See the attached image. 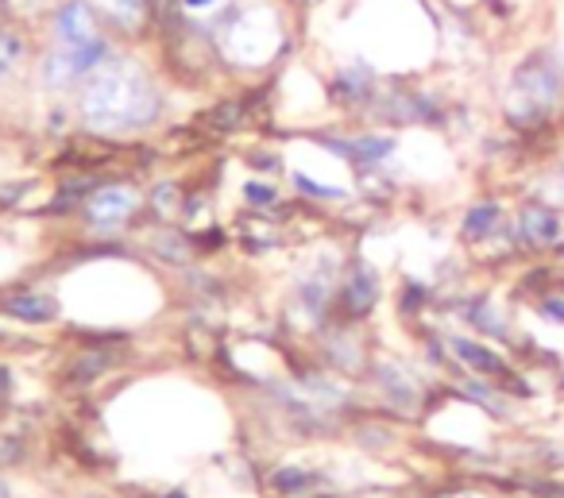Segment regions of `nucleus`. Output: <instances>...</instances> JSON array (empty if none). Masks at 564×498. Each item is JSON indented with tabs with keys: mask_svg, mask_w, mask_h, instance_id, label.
<instances>
[{
	"mask_svg": "<svg viewBox=\"0 0 564 498\" xmlns=\"http://www.w3.org/2000/svg\"><path fill=\"white\" fill-rule=\"evenodd\" d=\"M159 117V89L135 63H101L82 89V120L97 132H132Z\"/></svg>",
	"mask_w": 564,
	"mask_h": 498,
	"instance_id": "nucleus-1",
	"label": "nucleus"
},
{
	"mask_svg": "<svg viewBox=\"0 0 564 498\" xmlns=\"http://www.w3.org/2000/svg\"><path fill=\"white\" fill-rule=\"evenodd\" d=\"M453 348H456V356H460L468 367H476L479 375H502V371H507V367H502V359L495 356L491 348H484V344H476V340H453Z\"/></svg>",
	"mask_w": 564,
	"mask_h": 498,
	"instance_id": "nucleus-11",
	"label": "nucleus"
},
{
	"mask_svg": "<svg viewBox=\"0 0 564 498\" xmlns=\"http://www.w3.org/2000/svg\"><path fill=\"white\" fill-rule=\"evenodd\" d=\"M101 63H109V47H105L101 35L89 43H58L47 55V63H43V82L55 89L74 86V82L89 78Z\"/></svg>",
	"mask_w": 564,
	"mask_h": 498,
	"instance_id": "nucleus-3",
	"label": "nucleus"
},
{
	"mask_svg": "<svg viewBox=\"0 0 564 498\" xmlns=\"http://www.w3.org/2000/svg\"><path fill=\"white\" fill-rule=\"evenodd\" d=\"M220 0H182V9H189V12H209V9H217Z\"/></svg>",
	"mask_w": 564,
	"mask_h": 498,
	"instance_id": "nucleus-16",
	"label": "nucleus"
},
{
	"mask_svg": "<svg viewBox=\"0 0 564 498\" xmlns=\"http://www.w3.org/2000/svg\"><path fill=\"white\" fill-rule=\"evenodd\" d=\"M4 390H9V371L0 367V394H4Z\"/></svg>",
	"mask_w": 564,
	"mask_h": 498,
	"instance_id": "nucleus-18",
	"label": "nucleus"
},
{
	"mask_svg": "<svg viewBox=\"0 0 564 498\" xmlns=\"http://www.w3.org/2000/svg\"><path fill=\"white\" fill-rule=\"evenodd\" d=\"M4 313L24 321V325H43V321L55 317V302L35 294V290H20V294H12L9 302H4Z\"/></svg>",
	"mask_w": 564,
	"mask_h": 498,
	"instance_id": "nucleus-8",
	"label": "nucleus"
},
{
	"mask_svg": "<svg viewBox=\"0 0 564 498\" xmlns=\"http://www.w3.org/2000/svg\"><path fill=\"white\" fill-rule=\"evenodd\" d=\"M495 225H499V205L484 202V205H476L468 217H464V236H471V240H484V236L495 232Z\"/></svg>",
	"mask_w": 564,
	"mask_h": 498,
	"instance_id": "nucleus-12",
	"label": "nucleus"
},
{
	"mask_svg": "<svg viewBox=\"0 0 564 498\" xmlns=\"http://www.w3.org/2000/svg\"><path fill=\"white\" fill-rule=\"evenodd\" d=\"M243 197H248L251 205H271L279 194H274L271 186H259V182H248V186H243Z\"/></svg>",
	"mask_w": 564,
	"mask_h": 498,
	"instance_id": "nucleus-15",
	"label": "nucleus"
},
{
	"mask_svg": "<svg viewBox=\"0 0 564 498\" xmlns=\"http://www.w3.org/2000/svg\"><path fill=\"white\" fill-rule=\"evenodd\" d=\"M94 9L120 28H140L148 20V0H94Z\"/></svg>",
	"mask_w": 564,
	"mask_h": 498,
	"instance_id": "nucleus-10",
	"label": "nucleus"
},
{
	"mask_svg": "<svg viewBox=\"0 0 564 498\" xmlns=\"http://www.w3.org/2000/svg\"><path fill=\"white\" fill-rule=\"evenodd\" d=\"M135 209H140V194L132 186H105L89 197V217L97 225H117V220L132 217Z\"/></svg>",
	"mask_w": 564,
	"mask_h": 498,
	"instance_id": "nucleus-4",
	"label": "nucleus"
},
{
	"mask_svg": "<svg viewBox=\"0 0 564 498\" xmlns=\"http://www.w3.org/2000/svg\"><path fill=\"white\" fill-rule=\"evenodd\" d=\"M545 313H549V317H556V321H564V302H545Z\"/></svg>",
	"mask_w": 564,
	"mask_h": 498,
	"instance_id": "nucleus-17",
	"label": "nucleus"
},
{
	"mask_svg": "<svg viewBox=\"0 0 564 498\" xmlns=\"http://www.w3.org/2000/svg\"><path fill=\"white\" fill-rule=\"evenodd\" d=\"M561 89H564V71L556 66L553 55L538 51V55H530L514 71L507 112L518 120V124H538V120H545L549 112L556 109Z\"/></svg>",
	"mask_w": 564,
	"mask_h": 498,
	"instance_id": "nucleus-2",
	"label": "nucleus"
},
{
	"mask_svg": "<svg viewBox=\"0 0 564 498\" xmlns=\"http://www.w3.org/2000/svg\"><path fill=\"white\" fill-rule=\"evenodd\" d=\"M376 297H379L376 294V274H371L368 267H360V271L345 282V290H340V305H345V313H352V317L368 313L371 305H376Z\"/></svg>",
	"mask_w": 564,
	"mask_h": 498,
	"instance_id": "nucleus-9",
	"label": "nucleus"
},
{
	"mask_svg": "<svg viewBox=\"0 0 564 498\" xmlns=\"http://www.w3.org/2000/svg\"><path fill=\"white\" fill-rule=\"evenodd\" d=\"M299 190L302 194H314V197H345L340 190H333V186H322V182H314V178H306V174H299Z\"/></svg>",
	"mask_w": 564,
	"mask_h": 498,
	"instance_id": "nucleus-14",
	"label": "nucleus"
},
{
	"mask_svg": "<svg viewBox=\"0 0 564 498\" xmlns=\"http://www.w3.org/2000/svg\"><path fill=\"white\" fill-rule=\"evenodd\" d=\"M325 148L345 155L348 163L356 166H371L379 159H387L394 151V140H383V136H360V140H325Z\"/></svg>",
	"mask_w": 564,
	"mask_h": 498,
	"instance_id": "nucleus-7",
	"label": "nucleus"
},
{
	"mask_svg": "<svg viewBox=\"0 0 564 498\" xmlns=\"http://www.w3.org/2000/svg\"><path fill=\"white\" fill-rule=\"evenodd\" d=\"M310 487H314V475L310 472H299V467L274 472V490H282V495H299V490H310Z\"/></svg>",
	"mask_w": 564,
	"mask_h": 498,
	"instance_id": "nucleus-13",
	"label": "nucleus"
},
{
	"mask_svg": "<svg viewBox=\"0 0 564 498\" xmlns=\"http://www.w3.org/2000/svg\"><path fill=\"white\" fill-rule=\"evenodd\" d=\"M518 228H522V240L533 243V248H549V243L561 240V217L545 205H525Z\"/></svg>",
	"mask_w": 564,
	"mask_h": 498,
	"instance_id": "nucleus-6",
	"label": "nucleus"
},
{
	"mask_svg": "<svg viewBox=\"0 0 564 498\" xmlns=\"http://www.w3.org/2000/svg\"><path fill=\"white\" fill-rule=\"evenodd\" d=\"M55 35L58 43H89L97 40V20H94V4L86 0H70L63 4L55 17Z\"/></svg>",
	"mask_w": 564,
	"mask_h": 498,
	"instance_id": "nucleus-5",
	"label": "nucleus"
}]
</instances>
